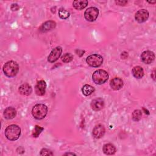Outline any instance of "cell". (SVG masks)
Returning <instances> with one entry per match:
<instances>
[{"label": "cell", "mask_w": 156, "mask_h": 156, "mask_svg": "<svg viewBox=\"0 0 156 156\" xmlns=\"http://www.w3.org/2000/svg\"><path fill=\"white\" fill-rule=\"evenodd\" d=\"M2 70L6 76L9 77H13L18 73L19 66L15 61H9L4 64Z\"/></svg>", "instance_id": "6da1fadb"}, {"label": "cell", "mask_w": 156, "mask_h": 156, "mask_svg": "<svg viewBox=\"0 0 156 156\" xmlns=\"http://www.w3.org/2000/svg\"><path fill=\"white\" fill-rule=\"evenodd\" d=\"M21 135L20 127L15 124H12L6 127L5 136L10 141H15L19 138Z\"/></svg>", "instance_id": "7a4b0ae2"}, {"label": "cell", "mask_w": 156, "mask_h": 156, "mask_svg": "<svg viewBox=\"0 0 156 156\" xmlns=\"http://www.w3.org/2000/svg\"><path fill=\"white\" fill-rule=\"evenodd\" d=\"M48 107L43 104H37L34 106L32 110V116L37 119H42L47 115Z\"/></svg>", "instance_id": "3957f363"}, {"label": "cell", "mask_w": 156, "mask_h": 156, "mask_svg": "<svg viewBox=\"0 0 156 156\" xmlns=\"http://www.w3.org/2000/svg\"><path fill=\"white\" fill-rule=\"evenodd\" d=\"M108 79V74L104 69H98L95 71L92 75V79L93 82L98 85L104 83Z\"/></svg>", "instance_id": "277c9868"}, {"label": "cell", "mask_w": 156, "mask_h": 156, "mask_svg": "<svg viewBox=\"0 0 156 156\" xmlns=\"http://www.w3.org/2000/svg\"><path fill=\"white\" fill-rule=\"evenodd\" d=\"M87 64L91 67H99L103 63V57L98 54H91L86 58Z\"/></svg>", "instance_id": "5b68a950"}, {"label": "cell", "mask_w": 156, "mask_h": 156, "mask_svg": "<svg viewBox=\"0 0 156 156\" xmlns=\"http://www.w3.org/2000/svg\"><path fill=\"white\" fill-rule=\"evenodd\" d=\"M99 15V9L94 7L88 8L84 12L85 18L90 22L95 21Z\"/></svg>", "instance_id": "8992f818"}, {"label": "cell", "mask_w": 156, "mask_h": 156, "mask_svg": "<svg viewBox=\"0 0 156 156\" xmlns=\"http://www.w3.org/2000/svg\"><path fill=\"white\" fill-rule=\"evenodd\" d=\"M62 52V48L60 46H57L54 48L48 57V60L50 63H54L60 57Z\"/></svg>", "instance_id": "52a82bcc"}, {"label": "cell", "mask_w": 156, "mask_h": 156, "mask_svg": "<svg viewBox=\"0 0 156 156\" xmlns=\"http://www.w3.org/2000/svg\"><path fill=\"white\" fill-rule=\"evenodd\" d=\"M149 12L146 9H140L138 10L135 15V18L136 21L140 23H144L149 18Z\"/></svg>", "instance_id": "ba28073f"}, {"label": "cell", "mask_w": 156, "mask_h": 156, "mask_svg": "<svg viewBox=\"0 0 156 156\" xmlns=\"http://www.w3.org/2000/svg\"><path fill=\"white\" fill-rule=\"evenodd\" d=\"M141 58L143 62L146 64H150L155 59V54L152 51H145L141 54Z\"/></svg>", "instance_id": "9c48e42d"}, {"label": "cell", "mask_w": 156, "mask_h": 156, "mask_svg": "<svg viewBox=\"0 0 156 156\" xmlns=\"http://www.w3.org/2000/svg\"><path fill=\"white\" fill-rule=\"evenodd\" d=\"M105 132V130L104 126L102 124H98L94 127L92 131V134L94 138L99 139L102 138L104 135Z\"/></svg>", "instance_id": "30bf717a"}, {"label": "cell", "mask_w": 156, "mask_h": 156, "mask_svg": "<svg viewBox=\"0 0 156 156\" xmlns=\"http://www.w3.org/2000/svg\"><path fill=\"white\" fill-rule=\"evenodd\" d=\"M91 107L94 111H99L102 109L104 107V101L101 98H98L93 99L91 102Z\"/></svg>", "instance_id": "8fae6325"}, {"label": "cell", "mask_w": 156, "mask_h": 156, "mask_svg": "<svg viewBox=\"0 0 156 156\" xmlns=\"http://www.w3.org/2000/svg\"><path fill=\"white\" fill-rule=\"evenodd\" d=\"M46 83L44 80H41L37 82L35 85V93L38 96H43L45 94Z\"/></svg>", "instance_id": "7c38bea8"}, {"label": "cell", "mask_w": 156, "mask_h": 156, "mask_svg": "<svg viewBox=\"0 0 156 156\" xmlns=\"http://www.w3.org/2000/svg\"><path fill=\"white\" fill-rule=\"evenodd\" d=\"M56 26V23L55 21L49 20L44 23L40 27V30L42 32H47L54 29Z\"/></svg>", "instance_id": "4fadbf2b"}, {"label": "cell", "mask_w": 156, "mask_h": 156, "mask_svg": "<svg viewBox=\"0 0 156 156\" xmlns=\"http://www.w3.org/2000/svg\"><path fill=\"white\" fill-rule=\"evenodd\" d=\"M110 85L114 90H120L123 86V81L121 78L115 77L110 80Z\"/></svg>", "instance_id": "5bb4252c"}, {"label": "cell", "mask_w": 156, "mask_h": 156, "mask_svg": "<svg viewBox=\"0 0 156 156\" xmlns=\"http://www.w3.org/2000/svg\"><path fill=\"white\" fill-rule=\"evenodd\" d=\"M18 91H19L20 93L22 95L29 96L31 94V93L32 91V88L29 84L26 83H23L20 86V87L18 88Z\"/></svg>", "instance_id": "9a60e30c"}, {"label": "cell", "mask_w": 156, "mask_h": 156, "mask_svg": "<svg viewBox=\"0 0 156 156\" xmlns=\"http://www.w3.org/2000/svg\"><path fill=\"white\" fill-rule=\"evenodd\" d=\"M102 151L105 154L110 155L115 154L116 149L115 146L113 144H112L111 143H107V144H105L104 145Z\"/></svg>", "instance_id": "2e32d148"}, {"label": "cell", "mask_w": 156, "mask_h": 156, "mask_svg": "<svg viewBox=\"0 0 156 156\" xmlns=\"http://www.w3.org/2000/svg\"><path fill=\"white\" fill-rule=\"evenodd\" d=\"M16 115V110L12 107H7L4 112V116L7 119H13Z\"/></svg>", "instance_id": "e0dca14e"}, {"label": "cell", "mask_w": 156, "mask_h": 156, "mask_svg": "<svg viewBox=\"0 0 156 156\" xmlns=\"http://www.w3.org/2000/svg\"><path fill=\"white\" fill-rule=\"evenodd\" d=\"M132 73L135 78L141 79L144 76V70L142 67L140 66H136L132 69Z\"/></svg>", "instance_id": "ac0fdd59"}, {"label": "cell", "mask_w": 156, "mask_h": 156, "mask_svg": "<svg viewBox=\"0 0 156 156\" xmlns=\"http://www.w3.org/2000/svg\"><path fill=\"white\" fill-rule=\"evenodd\" d=\"M88 5V1L83 0V1H74L73 2V7L77 10H82L85 8Z\"/></svg>", "instance_id": "d6986e66"}, {"label": "cell", "mask_w": 156, "mask_h": 156, "mask_svg": "<svg viewBox=\"0 0 156 156\" xmlns=\"http://www.w3.org/2000/svg\"><path fill=\"white\" fill-rule=\"evenodd\" d=\"M94 87L90 85L86 84L83 85V87L82 88V92L86 96H88L94 92Z\"/></svg>", "instance_id": "ffe728a7"}, {"label": "cell", "mask_w": 156, "mask_h": 156, "mask_svg": "<svg viewBox=\"0 0 156 156\" xmlns=\"http://www.w3.org/2000/svg\"><path fill=\"white\" fill-rule=\"evenodd\" d=\"M70 15V13L68 11L66 10L65 9L63 8H60L58 10V16L61 19L66 20L67 19Z\"/></svg>", "instance_id": "44dd1931"}, {"label": "cell", "mask_w": 156, "mask_h": 156, "mask_svg": "<svg viewBox=\"0 0 156 156\" xmlns=\"http://www.w3.org/2000/svg\"><path fill=\"white\" fill-rule=\"evenodd\" d=\"M142 116V112L140 110H135L132 115V119L134 121H138Z\"/></svg>", "instance_id": "7402d4cb"}, {"label": "cell", "mask_w": 156, "mask_h": 156, "mask_svg": "<svg viewBox=\"0 0 156 156\" xmlns=\"http://www.w3.org/2000/svg\"><path fill=\"white\" fill-rule=\"evenodd\" d=\"M61 60L64 63L71 62L73 60V55L71 53H65L62 56Z\"/></svg>", "instance_id": "603a6c76"}, {"label": "cell", "mask_w": 156, "mask_h": 156, "mask_svg": "<svg viewBox=\"0 0 156 156\" xmlns=\"http://www.w3.org/2000/svg\"><path fill=\"white\" fill-rule=\"evenodd\" d=\"M43 129H44L43 127L36 125L35 127V129L32 132V136L35 138L38 137L39 136V135L41 133V132L43 130Z\"/></svg>", "instance_id": "cb8c5ba5"}, {"label": "cell", "mask_w": 156, "mask_h": 156, "mask_svg": "<svg viewBox=\"0 0 156 156\" xmlns=\"http://www.w3.org/2000/svg\"><path fill=\"white\" fill-rule=\"evenodd\" d=\"M40 155H52L53 153L52 152V151L51 150H49L48 149L43 148L40 151Z\"/></svg>", "instance_id": "d4e9b609"}, {"label": "cell", "mask_w": 156, "mask_h": 156, "mask_svg": "<svg viewBox=\"0 0 156 156\" xmlns=\"http://www.w3.org/2000/svg\"><path fill=\"white\" fill-rule=\"evenodd\" d=\"M19 8H20V7H19V5H18V4L15 3V4H12L11 5V9H12L13 11H16V10H18L19 9Z\"/></svg>", "instance_id": "484cf974"}, {"label": "cell", "mask_w": 156, "mask_h": 156, "mask_svg": "<svg viewBox=\"0 0 156 156\" xmlns=\"http://www.w3.org/2000/svg\"><path fill=\"white\" fill-rule=\"evenodd\" d=\"M115 3L118 5H125L127 3V1H116Z\"/></svg>", "instance_id": "4316f807"}, {"label": "cell", "mask_w": 156, "mask_h": 156, "mask_svg": "<svg viewBox=\"0 0 156 156\" xmlns=\"http://www.w3.org/2000/svg\"><path fill=\"white\" fill-rule=\"evenodd\" d=\"M155 69H154L152 73H151V77H152V78L154 79V80H155Z\"/></svg>", "instance_id": "83f0119b"}, {"label": "cell", "mask_w": 156, "mask_h": 156, "mask_svg": "<svg viewBox=\"0 0 156 156\" xmlns=\"http://www.w3.org/2000/svg\"><path fill=\"white\" fill-rule=\"evenodd\" d=\"M65 155H76V154H75L74 153H71V152H68V153H65L64 154Z\"/></svg>", "instance_id": "f1b7e54d"}, {"label": "cell", "mask_w": 156, "mask_h": 156, "mask_svg": "<svg viewBox=\"0 0 156 156\" xmlns=\"http://www.w3.org/2000/svg\"><path fill=\"white\" fill-rule=\"evenodd\" d=\"M148 2L150 3V4H155V3L156 2V1H151V2H149V1Z\"/></svg>", "instance_id": "f546056e"}]
</instances>
